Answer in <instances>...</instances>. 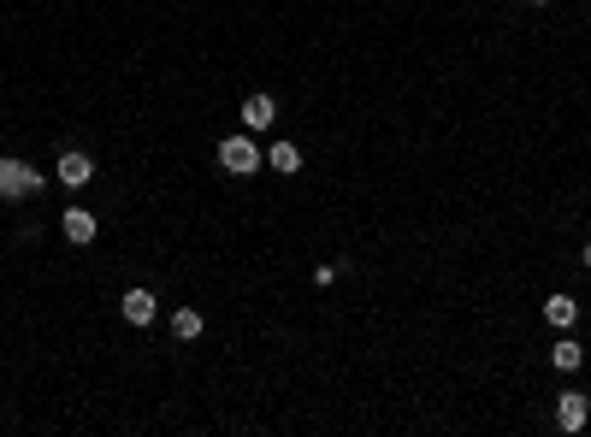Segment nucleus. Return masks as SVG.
<instances>
[{
  "label": "nucleus",
  "instance_id": "1",
  "mask_svg": "<svg viewBox=\"0 0 591 437\" xmlns=\"http://www.w3.org/2000/svg\"><path fill=\"white\" fill-rule=\"evenodd\" d=\"M219 166L237 171V178H249V171L267 166V154L254 148V136H231V142H219Z\"/></svg>",
  "mask_w": 591,
  "mask_h": 437
},
{
  "label": "nucleus",
  "instance_id": "2",
  "mask_svg": "<svg viewBox=\"0 0 591 437\" xmlns=\"http://www.w3.org/2000/svg\"><path fill=\"white\" fill-rule=\"evenodd\" d=\"M42 171L24 166V160H0V196H42Z\"/></svg>",
  "mask_w": 591,
  "mask_h": 437
},
{
  "label": "nucleus",
  "instance_id": "3",
  "mask_svg": "<svg viewBox=\"0 0 591 437\" xmlns=\"http://www.w3.org/2000/svg\"><path fill=\"white\" fill-rule=\"evenodd\" d=\"M591 420V402L579 390H568V396H556V425H562V432H579V425Z\"/></svg>",
  "mask_w": 591,
  "mask_h": 437
},
{
  "label": "nucleus",
  "instance_id": "4",
  "mask_svg": "<svg viewBox=\"0 0 591 437\" xmlns=\"http://www.w3.org/2000/svg\"><path fill=\"white\" fill-rule=\"evenodd\" d=\"M89 178H95V160H89V154H77V148L59 154V184H66V189H84Z\"/></svg>",
  "mask_w": 591,
  "mask_h": 437
},
{
  "label": "nucleus",
  "instance_id": "5",
  "mask_svg": "<svg viewBox=\"0 0 591 437\" xmlns=\"http://www.w3.org/2000/svg\"><path fill=\"white\" fill-rule=\"evenodd\" d=\"M272 118H278V101H272V95H249V101H243V125H249V130H267Z\"/></svg>",
  "mask_w": 591,
  "mask_h": 437
},
{
  "label": "nucleus",
  "instance_id": "6",
  "mask_svg": "<svg viewBox=\"0 0 591 437\" xmlns=\"http://www.w3.org/2000/svg\"><path fill=\"white\" fill-rule=\"evenodd\" d=\"M125 319L130 325H154V290H125Z\"/></svg>",
  "mask_w": 591,
  "mask_h": 437
},
{
  "label": "nucleus",
  "instance_id": "7",
  "mask_svg": "<svg viewBox=\"0 0 591 437\" xmlns=\"http://www.w3.org/2000/svg\"><path fill=\"white\" fill-rule=\"evenodd\" d=\"M544 319H550V325H562V331H568V325L579 319V302H574V296H550V302H544Z\"/></svg>",
  "mask_w": 591,
  "mask_h": 437
},
{
  "label": "nucleus",
  "instance_id": "8",
  "mask_svg": "<svg viewBox=\"0 0 591 437\" xmlns=\"http://www.w3.org/2000/svg\"><path fill=\"white\" fill-rule=\"evenodd\" d=\"M66 237H71V242H95V213L71 207V213H66Z\"/></svg>",
  "mask_w": 591,
  "mask_h": 437
},
{
  "label": "nucleus",
  "instance_id": "9",
  "mask_svg": "<svg viewBox=\"0 0 591 437\" xmlns=\"http://www.w3.org/2000/svg\"><path fill=\"white\" fill-rule=\"evenodd\" d=\"M172 337H183V343L201 337V313L196 308H178V313H172Z\"/></svg>",
  "mask_w": 591,
  "mask_h": 437
},
{
  "label": "nucleus",
  "instance_id": "10",
  "mask_svg": "<svg viewBox=\"0 0 591 437\" xmlns=\"http://www.w3.org/2000/svg\"><path fill=\"white\" fill-rule=\"evenodd\" d=\"M579 354H586V349H579L574 337H562V343H556V349H550V361H556V367H562V372H574V367H579Z\"/></svg>",
  "mask_w": 591,
  "mask_h": 437
},
{
  "label": "nucleus",
  "instance_id": "11",
  "mask_svg": "<svg viewBox=\"0 0 591 437\" xmlns=\"http://www.w3.org/2000/svg\"><path fill=\"white\" fill-rule=\"evenodd\" d=\"M267 166H278V171H296V166H302V154H296V142H278V148L267 154Z\"/></svg>",
  "mask_w": 591,
  "mask_h": 437
},
{
  "label": "nucleus",
  "instance_id": "12",
  "mask_svg": "<svg viewBox=\"0 0 591 437\" xmlns=\"http://www.w3.org/2000/svg\"><path fill=\"white\" fill-rule=\"evenodd\" d=\"M579 260H586V267H591V242H586V249H579Z\"/></svg>",
  "mask_w": 591,
  "mask_h": 437
},
{
  "label": "nucleus",
  "instance_id": "13",
  "mask_svg": "<svg viewBox=\"0 0 591 437\" xmlns=\"http://www.w3.org/2000/svg\"><path fill=\"white\" fill-rule=\"evenodd\" d=\"M533 6H544V0H533Z\"/></svg>",
  "mask_w": 591,
  "mask_h": 437
}]
</instances>
